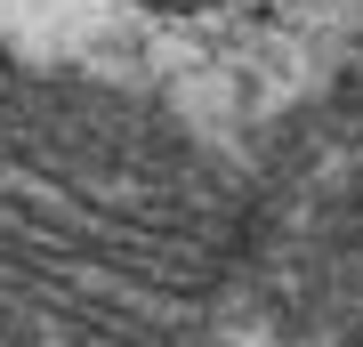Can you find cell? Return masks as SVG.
I'll return each mask as SVG.
<instances>
[{"label": "cell", "instance_id": "3", "mask_svg": "<svg viewBox=\"0 0 363 347\" xmlns=\"http://www.w3.org/2000/svg\"><path fill=\"white\" fill-rule=\"evenodd\" d=\"M154 9H202V0H154Z\"/></svg>", "mask_w": 363, "mask_h": 347}, {"label": "cell", "instance_id": "2", "mask_svg": "<svg viewBox=\"0 0 363 347\" xmlns=\"http://www.w3.org/2000/svg\"><path fill=\"white\" fill-rule=\"evenodd\" d=\"M242 283L298 347H363V97L274 145L242 219Z\"/></svg>", "mask_w": 363, "mask_h": 347}, {"label": "cell", "instance_id": "1", "mask_svg": "<svg viewBox=\"0 0 363 347\" xmlns=\"http://www.w3.org/2000/svg\"><path fill=\"white\" fill-rule=\"evenodd\" d=\"M242 219L169 114L73 73L0 81L9 347H194L242 283Z\"/></svg>", "mask_w": 363, "mask_h": 347}]
</instances>
